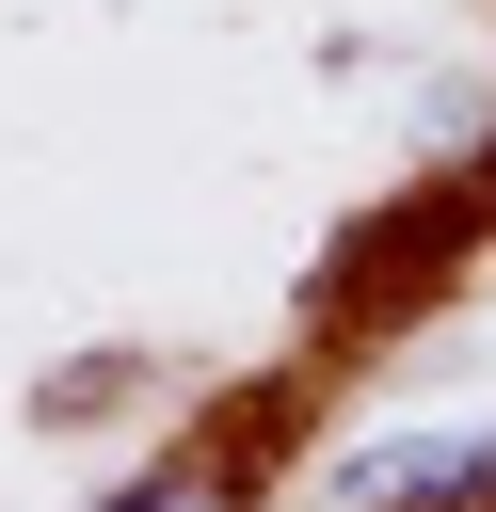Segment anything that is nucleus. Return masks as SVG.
I'll list each match as a JSON object with an SVG mask.
<instances>
[{
	"mask_svg": "<svg viewBox=\"0 0 496 512\" xmlns=\"http://www.w3.org/2000/svg\"><path fill=\"white\" fill-rule=\"evenodd\" d=\"M464 496H496V432H384L320 480V512H464Z\"/></svg>",
	"mask_w": 496,
	"mask_h": 512,
	"instance_id": "nucleus-1",
	"label": "nucleus"
},
{
	"mask_svg": "<svg viewBox=\"0 0 496 512\" xmlns=\"http://www.w3.org/2000/svg\"><path fill=\"white\" fill-rule=\"evenodd\" d=\"M112 512H240V464H224V448H176V464H144Z\"/></svg>",
	"mask_w": 496,
	"mask_h": 512,
	"instance_id": "nucleus-2",
	"label": "nucleus"
}]
</instances>
